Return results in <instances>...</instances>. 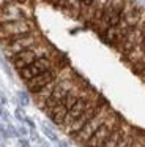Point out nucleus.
<instances>
[{"instance_id": "f257e3e1", "label": "nucleus", "mask_w": 145, "mask_h": 147, "mask_svg": "<svg viewBox=\"0 0 145 147\" xmlns=\"http://www.w3.org/2000/svg\"><path fill=\"white\" fill-rule=\"evenodd\" d=\"M38 27L36 14L28 19H17V21H9V22L0 24V41L3 40H11L16 36L25 35V33L33 32Z\"/></svg>"}]
</instances>
